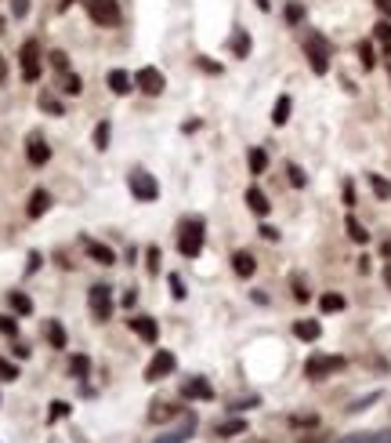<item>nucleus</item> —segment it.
I'll use <instances>...</instances> for the list:
<instances>
[{"mask_svg": "<svg viewBox=\"0 0 391 443\" xmlns=\"http://www.w3.org/2000/svg\"><path fill=\"white\" fill-rule=\"evenodd\" d=\"M18 378V367L11 364V360H4V356H0V382H15Z\"/></svg>", "mask_w": 391, "mask_h": 443, "instance_id": "obj_36", "label": "nucleus"}, {"mask_svg": "<svg viewBox=\"0 0 391 443\" xmlns=\"http://www.w3.org/2000/svg\"><path fill=\"white\" fill-rule=\"evenodd\" d=\"M348 237H352L355 244H366V240H369V233H366V229H362L352 215H348Z\"/></svg>", "mask_w": 391, "mask_h": 443, "instance_id": "obj_33", "label": "nucleus"}, {"mask_svg": "<svg viewBox=\"0 0 391 443\" xmlns=\"http://www.w3.org/2000/svg\"><path fill=\"white\" fill-rule=\"evenodd\" d=\"M105 84H109V91H113V95H127L130 88H135V77H130L127 70H109Z\"/></svg>", "mask_w": 391, "mask_h": 443, "instance_id": "obj_15", "label": "nucleus"}, {"mask_svg": "<svg viewBox=\"0 0 391 443\" xmlns=\"http://www.w3.org/2000/svg\"><path fill=\"white\" fill-rule=\"evenodd\" d=\"M384 284L391 287V265H384Z\"/></svg>", "mask_w": 391, "mask_h": 443, "instance_id": "obj_53", "label": "nucleus"}, {"mask_svg": "<svg viewBox=\"0 0 391 443\" xmlns=\"http://www.w3.org/2000/svg\"><path fill=\"white\" fill-rule=\"evenodd\" d=\"M48 207H51V193H48V189H33V197H29V218H40Z\"/></svg>", "mask_w": 391, "mask_h": 443, "instance_id": "obj_20", "label": "nucleus"}, {"mask_svg": "<svg viewBox=\"0 0 391 443\" xmlns=\"http://www.w3.org/2000/svg\"><path fill=\"white\" fill-rule=\"evenodd\" d=\"M170 291H174V298H185V284L178 272H170Z\"/></svg>", "mask_w": 391, "mask_h": 443, "instance_id": "obj_45", "label": "nucleus"}, {"mask_svg": "<svg viewBox=\"0 0 391 443\" xmlns=\"http://www.w3.org/2000/svg\"><path fill=\"white\" fill-rule=\"evenodd\" d=\"M11 11H15V18H22V15L29 11V0H15V4H11Z\"/></svg>", "mask_w": 391, "mask_h": 443, "instance_id": "obj_47", "label": "nucleus"}, {"mask_svg": "<svg viewBox=\"0 0 391 443\" xmlns=\"http://www.w3.org/2000/svg\"><path fill=\"white\" fill-rule=\"evenodd\" d=\"M130 331H135L142 342H149V345L160 338V327H156V320H152V316H130Z\"/></svg>", "mask_w": 391, "mask_h": 443, "instance_id": "obj_11", "label": "nucleus"}, {"mask_svg": "<svg viewBox=\"0 0 391 443\" xmlns=\"http://www.w3.org/2000/svg\"><path fill=\"white\" fill-rule=\"evenodd\" d=\"M294 425H315V418H308V414H297V418H294Z\"/></svg>", "mask_w": 391, "mask_h": 443, "instance_id": "obj_50", "label": "nucleus"}, {"mask_svg": "<svg viewBox=\"0 0 391 443\" xmlns=\"http://www.w3.org/2000/svg\"><path fill=\"white\" fill-rule=\"evenodd\" d=\"M319 309H322V312H341V309H344V298L330 291V294H322V298H319Z\"/></svg>", "mask_w": 391, "mask_h": 443, "instance_id": "obj_28", "label": "nucleus"}, {"mask_svg": "<svg viewBox=\"0 0 391 443\" xmlns=\"http://www.w3.org/2000/svg\"><path fill=\"white\" fill-rule=\"evenodd\" d=\"M181 414H185V407H174V404H156V407L149 411V421H156V425H160V421L181 418Z\"/></svg>", "mask_w": 391, "mask_h": 443, "instance_id": "obj_21", "label": "nucleus"}, {"mask_svg": "<svg viewBox=\"0 0 391 443\" xmlns=\"http://www.w3.org/2000/svg\"><path fill=\"white\" fill-rule=\"evenodd\" d=\"M40 110H48V113L62 117V102H58V98H51V95H40Z\"/></svg>", "mask_w": 391, "mask_h": 443, "instance_id": "obj_39", "label": "nucleus"}, {"mask_svg": "<svg viewBox=\"0 0 391 443\" xmlns=\"http://www.w3.org/2000/svg\"><path fill=\"white\" fill-rule=\"evenodd\" d=\"M178 251H181L185 258H200V251H203V218H192V222L181 225Z\"/></svg>", "mask_w": 391, "mask_h": 443, "instance_id": "obj_1", "label": "nucleus"}, {"mask_svg": "<svg viewBox=\"0 0 391 443\" xmlns=\"http://www.w3.org/2000/svg\"><path fill=\"white\" fill-rule=\"evenodd\" d=\"M178 367V356H174L170 349H156V356H152V364L145 367V382H163V378Z\"/></svg>", "mask_w": 391, "mask_h": 443, "instance_id": "obj_8", "label": "nucleus"}, {"mask_svg": "<svg viewBox=\"0 0 391 443\" xmlns=\"http://www.w3.org/2000/svg\"><path fill=\"white\" fill-rule=\"evenodd\" d=\"M373 399H380V392H369V396H362V399H355V404H352V407H348V411H352V414H359V411H366L369 404H373Z\"/></svg>", "mask_w": 391, "mask_h": 443, "instance_id": "obj_41", "label": "nucleus"}, {"mask_svg": "<svg viewBox=\"0 0 391 443\" xmlns=\"http://www.w3.org/2000/svg\"><path fill=\"white\" fill-rule=\"evenodd\" d=\"M87 15H91L95 26H105V29L120 26V4L116 0H87Z\"/></svg>", "mask_w": 391, "mask_h": 443, "instance_id": "obj_4", "label": "nucleus"}, {"mask_svg": "<svg viewBox=\"0 0 391 443\" xmlns=\"http://www.w3.org/2000/svg\"><path fill=\"white\" fill-rule=\"evenodd\" d=\"M62 91H65V95H80V91H83V80H80L76 73H62Z\"/></svg>", "mask_w": 391, "mask_h": 443, "instance_id": "obj_31", "label": "nucleus"}, {"mask_svg": "<svg viewBox=\"0 0 391 443\" xmlns=\"http://www.w3.org/2000/svg\"><path fill=\"white\" fill-rule=\"evenodd\" d=\"M247 432V421L243 418H228V421H217L214 436H243Z\"/></svg>", "mask_w": 391, "mask_h": 443, "instance_id": "obj_22", "label": "nucleus"}, {"mask_svg": "<svg viewBox=\"0 0 391 443\" xmlns=\"http://www.w3.org/2000/svg\"><path fill=\"white\" fill-rule=\"evenodd\" d=\"M18 66H22V80H40V73H43V58H40V44L36 40H26L22 44V51H18Z\"/></svg>", "mask_w": 391, "mask_h": 443, "instance_id": "obj_3", "label": "nucleus"}, {"mask_svg": "<svg viewBox=\"0 0 391 443\" xmlns=\"http://www.w3.org/2000/svg\"><path fill=\"white\" fill-rule=\"evenodd\" d=\"M337 443H391V429H377V432H352Z\"/></svg>", "mask_w": 391, "mask_h": 443, "instance_id": "obj_17", "label": "nucleus"}, {"mask_svg": "<svg viewBox=\"0 0 391 443\" xmlns=\"http://www.w3.org/2000/svg\"><path fill=\"white\" fill-rule=\"evenodd\" d=\"M26 157H29V164H33V167H43V164L51 160V145L43 142L40 135H33V138H29V150H26Z\"/></svg>", "mask_w": 391, "mask_h": 443, "instance_id": "obj_14", "label": "nucleus"}, {"mask_svg": "<svg viewBox=\"0 0 391 443\" xmlns=\"http://www.w3.org/2000/svg\"><path fill=\"white\" fill-rule=\"evenodd\" d=\"M69 371H73L76 378H87V374H91V360H87V356H73Z\"/></svg>", "mask_w": 391, "mask_h": 443, "instance_id": "obj_35", "label": "nucleus"}, {"mask_svg": "<svg viewBox=\"0 0 391 443\" xmlns=\"http://www.w3.org/2000/svg\"><path fill=\"white\" fill-rule=\"evenodd\" d=\"M109 138H113L109 124H98V128H95V150H109Z\"/></svg>", "mask_w": 391, "mask_h": 443, "instance_id": "obj_34", "label": "nucleus"}, {"mask_svg": "<svg viewBox=\"0 0 391 443\" xmlns=\"http://www.w3.org/2000/svg\"><path fill=\"white\" fill-rule=\"evenodd\" d=\"M373 40L380 44L384 55H391V22H377V26H373Z\"/></svg>", "mask_w": 391, "mask_h": 443, "instance_id": "obj_26", "label": "nucleus"}, {"mask_svg": "<svg viewBox=\"0 0 391 443\" xmlns=\"http://www.w3.org/2000/svg\"><path fill=\"white\" fill-rule=\"evenodd\" d=\"M69 4H73V0H62V11H65V8H69Z\"/></svg>", "mask_w": 391, "mask_h": 443, "instance_id": "obj_55", "label": "nucleus"}, {"mask_svg": "<svg viewBox=\"0 0 391 443\" xmlns=\"http://www.w3.org/2000/svg\"><path fill=\"white\" fill-rule=\"evenodd\" d=\"M65 414H69V404H65V399H55L51 411H48V421H58V418H65Z\"/></svg>", "mask_w": 391, "mask_h": 443, "instance_id": "obj_38", "label": "nucleus"}, {"mask_svg": "<svg viewBox=\"0 0 391 443\" xmlns=\"http://www.w3.org/2000/svg\"><path fill=\"white\" fill-rule=\"evenodd\" d=\"M257 8H261V11H268L272 4H268V0H257Z\"/></svg>", "mask_w": 391, "mask_h": 443, "instance_id": "obj_54", "label": "nucleus"}, {"mask_svg": "<svg viewBox=\"0 0 391 443\" xmlns=\"http://www.w3.org/2000/svg\"><path fill=\"white\" fill-rule=\"evenodd\" d=\"M369 185H373V193H377L380 200H387V197H391V182H387V178H380V175H369Z\"/></svg>", "mask_w": 391, "mask_h": 443, "instance_id": "obj_32", "label": "nucleus"}, {"mask_svg": "<svg viewBox=\"0 0 391 443\" xmlns=\"http://www.w3.org/2000/svg\"><path fill=\"white\" fill-rule=\"evenodd\" d=\"M127 185H130V193H135L142 204H152V200L160 197V185H156V178H152L149 171H130Z\"/></svg>", "mask_w": 391, "mask_h": 443, "instance_id": "obj_6", "label": "nucleus"}, {"mask_svg": "<svg viewBox=\"0 0 391 443\" xmlns=\"http://www.w3.org/2000/svg\"><path fill=\"white\" fill-rule=\"evenodd\" d=\"M0 334H8V338H15V334H18V324L11 320V316H0Z\"/></svg>", "mask_w": 391, "mask_h": 443, "instance_id": "obj_42", "label": "nucleus"}, {"mask_svg": "<svg viewBox=\"0 0 391 443\" xmlns=\"http://www.w3.org/2000/svg\"><path fill=\"white\" fill-rule=\"evenodd\" d=\"M8 80V62H4V55H0V84Z\"/></svg>", "mask_w": 391, "mask_h": 443, "instance_id": "obj_51", "label": "nucleus"}, {"mask_svg": "<svg viewBox=\"0 0 391 443\" xmlns=\"http://www.w3.org/2000/svg\"><path fill=\"white\" fill-rule=\"evenodd\" d=\"M294 334H297L301 342H315L319 334H322V324L319 320H297L294 324Z\"/></svg>", "mask_w": 391, "mask_h": 443, "instance_id": "obj_19", "label": "nucleus"}, {"mask_svg": "<svg viewBox=\"0 0 391 443\" xmlns=\"http://www.w3.org/2000/svg\"><path fill=\"white\" fill-rule=\"evenodd\" d=\"M301 18H304V8H301V4H287V22H290V26H297Z\"/></svg>", "mask_w": 391, "mask_h": 443, "instance_id": "obj_44", "label": "nucleus"}, {"mask_svg": "<svg viewBox=\"0 0 391 443\" xmlns=\"http://www.w3.org/2000/svg\"><path fill=\"white\" fill-rule=\"evenodd\" d=\"M247 207L254 211V215H261V218H265L272 204H268V197H265V193H261V189H257V185H250V189H247Z\"/></svg>", "mask_w": 391, "mask_h": 443, "instance_id": "obj_18", "label": "nucleus"}, {"mask_svg": "<svg viewBox=\"0 0 391 443\" xmlns=\"http://www.w3.org/2000/svg\"><path fill=\"white\" fill-rule=\"evenodd\" d=\"M287 175H290V182H294L297 189H304V182H308V178H304V171H301L297 164H290V167H287Z\"/></svg>", "mask_w": 391, "mask_h": 443, "instance_id": "obj_43", "label": "nucleus"}, {"mask_svg": "<svg viewBox=\"0 0 391 443\" xmlns=\"http://www.w3.org/2000/svg\"><path fill=\"white\" fill-rule=\"evenodd\" d=\"M290 95H279L275 98V110H272V124H275V128H282V124H287L290 120Z\"/></svg>", "mask_w": 391, "mask_h": 443, "instance_id": "obj_24", "label": "nucleus"}, {"mask_svg": "<svg viewBox=\"0 0 391 443\" xmlns=\"http://www.w3.org/2000/svg\"><path fill=\"white\" fill-rule=\"evenodd\" d=\"M135 84L145 91V95H160L163 88H167V80H163V73L156 70V66H145V70H138L135 73Z\"/></svg>", "mask_w": 391, "mask_h": 443, "instance_id": "obj_10", "label": "nucleus"}, {"mask_svg": "<svg viewBox=\"0 0 391 443\" xmlns=\"http://www.w3.org/2000/svg\"><path fill=\"white\" fill-rule=\"evenodd\" d=\"M359 62H362V70H373L377 66V55H373V44H369V40H362V44H359Z\"/></svg>", "mask_w": 391, "mask_h": 443, "instance_id": "obj_30", "label": "nucleus"}, {"mask_svg": "<svg viewBox=\"0 0 391 443\" xmlns=\"http://www.w3.org/2000/svg\"><path fill=\"white\" fill-rule=\"evenodd\" d=\"M192 436H196V414H192V411H185V414L178 418V425L167 429L156 443H188Z\"/></svg>", "mask_w": 391, "mask_h": 443, "instance_id": "obj_9", "label": "nucleus"}, {"mask_svg": "<svg viewBox=\"0 0 391 443\" xmlns=\"http://www.w3.org/2000/svg\"><path fill=\"white\" fill-rule=\"evenodd\" d=\"M304 55H308V66H312V73H326L330 70V44L319 37V33H312L308 40H304Z\"/></svg>", "mask_w": 391, "mask_h": 443, "instance_id": "obj_5", "label": "nucleus"}, {"mask_svg": "<svg viewBox=\"0 0 391 443\" xmlns=\"http://www.w3.org/2000/svg\"><path fill=\"white\" fill-rule=\"evenodd\" d=\"M87 302H91V316L98 324H105L109 316H113V291H109L105 284H95L91 294H87Z\"/></svg>", "mask_w": 391, "mask_h": 443, "instance_id": "obj_7", "label": "nucleus"}, {"mask_svg": "<svg viewBox=\"0 0 391 443\" xmlns=\"http://www.w3.org/2000/svg\"><path fill=\"white\" fill-rule=\"evenodd\" d=\"M83 251L91 255L98 265H113L116 262V251L109 247V244H98V240H91V237H83Z\"/></svg>", "mask_w": 391, "mask_h": 443, "instance_id": "obj_12", "label": "nucleus"}, {"mask_svg": "<svg viewBox=\"0 0 391 443\" xmlns=\"http://www.w3.org/2000/svg\"><path fill=\"white\" fill-rule=\"evenodd\" d=\"M48 342H51L55 349H65V327H62L58 320H51V324H48Z\"/></svg>", "mask_w": 391, "mask_h": 443, "instance_id": "obj_29", "label": "nucleus"}, {"mask_svg": "<svg viewBox=\"0 0 391 443\" xmlns=\"http://www.w3.org/2000/svg\"><path fill=\"white\" fill-rule=\"evenodd\" d=\"M232 269H235V277H254V269H257V262H254V255L250 251H235L232 255Z\"/></svg>", "mask_w": 391, "mask_h": 443, "instance_id": "obj_16", "label": "nucleus"}, {"mask_svg": "<svg viewBox=\"0 0 391 443\" xmlns=\"http://www.w3.org/2000/svg\"><path fill=\"white\" fill-rule=\"evenodd\" d=\"M261 237H265V240H279V229H272V225H261Z\"/></svg>", "mask_w": 391, "mask_h": 443, "instance_id": "obj_49", "label": "nucleus"}, {"mask_svg": "<svg viewBox=\"0 0 391 443\" xmlns=\"http://www.w3.org/2000/svg\"><path fill=\"white\" fill-rule=\"evenodd\" d=\"M301 443H319V439H301Z\"/></svg>", "mask_w": 391, "mask_h": 443, "instance_id": "obj_56", "label": "nucleus"}, {"mask_svg": "<svg viewBox=\"0 0 391 443\" xmlns=\"http://www.w3.org/2000/svg\"><path fill=\"white\" fill-rule=\"evenodd\" d=\"M8 302H11V309L22 312V316H29V312H33V298H29V294H22V291H11V294H8Z\"/></svg>", "mask_w": 391, "mask_h": 443, "instance_id": "obj_25", "label": "nucleus"}, {"mask_svg": "<svg viewBox=\"0 0 391 443\" xmlns=\"http://www.w3.org/2000/svg\"><path fill=\"white\" fill-rule=\"evenodd\" d=\"M196 66H200L203 73H217L221 66H217V62H210V58H196Z\"/></svg>", "mask_w": 391, "mask_h": 443, "instance_id": "obj_46", "label": "nucleus"}, {"mask_svg": "<svg viewBox=\"0 0 391 443\" xmlns=\"http://www.w3.org/2000/svg\"><path fill=\"white\" fill-rule=\"evenodd\" d=\"M145 258H149L145 269L152 272V277H156V272H160V247H149V251H145Z\"/></svg>", "mask_w": 391, "mask_h": 443, "instance_id": "obj_37", "label": "nucleus"}, {"mask_svg": "<svg viewBox=\"0 0 391 443\" xmlns=\"http://www.w3.org/2000/svg\"><path fill=\"white\" fill-rule=\"evenodd\" d=\"M51 66L58 73H69V58H65V51H51Z\"/></svg>", "mask_w": 391, "mask_h": 443, "instance_id": "obj_40", "label": "nucleus"}, {"mask_svg": "<svg viewBox=\"0 0 391 443\" xmlns=\"http://www.w3.org/2000/svg\"><path fill=\"white\" fill-rule=\"evenodd\" d=\"M344 204H348V207L355 204V185H352V182H344Z\"/></svg>", "mask_w": 391, "mask_h": 443, "instance_id": "obj_48", "label": "nucleus"}, {"mask_svg": "<svg viewBox=\"0 0 391 443\" xmlns=\"http://www.w3.org/2000/svg\"><path fill=\"white\" fill-rule=\"evenodd\" d=\"M228 48H232L235 58H247L250 55V37H247V29H235L232 40H228Z\"/></svg>", "mask_w": 391, "mask_h": 443, "instance_id": "obj_23", "label": "nucleus"}, {"mask_svg": "<svg viewBox=\"0 0 391 443\" xmlns=\"http://www.w3.org/2000/svg\"><path fill=\"white\" fill-rule=\"evenodd\" d=\"M181 396L185 399H214V385L207 382V378H188V382L181 385Z\"/></svg>", "mask_w": 391, "mask_h": 443, "instance_id": "obj_13", "label": "nucleus"}, {"mask_svg": "<svg viewBox=\"0 0 391 443\" xmlns=\"http://www.w3.org/2000/svg\"><path fill=\"white\" fill-rule=\"evenodd\" d=\"M377 8H380V11H384V15L391 18V0H377Z\"/></svg>", "mask_w": 391, "mask_h": 443, "instance_id": "obj_52", "label": "nucleus"}, {"mask_svg": "<svg viewBox=\"0 0 391 443\" xmlns=\"http://www.w3.org/2000/svg\"><path fill=\"white\" fill-rule=\"evenodd\" d=\"M348 367V360L344 356H312L308 364H304V374L312 378V382H322V378H330V374H337V371H344Z\"/></svg>", "mask_w": 391, "mask_h": 443, "instance_id": "obj_2", "label": "nucleus"}, {"mask_svg": "<svg viewBox=\"0 0 391 443\" xmlns=\"http://www.w3.org/2000/svg\"><path fill=\"white\" fill-rule=\"evenodd\" d=\"M247 164H250V171H254V175H261V171L268 167V153H265V150H250Z\"/></svg>", "mask_w": 391, "mask_h": 443, "instance_id": "obj_27", "label": "nucleus"}]
</instances>
